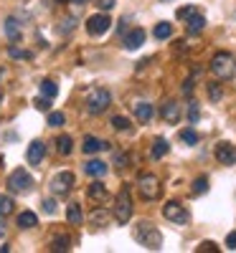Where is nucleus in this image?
Listing matches in <instances>:
<instances>
[{
	"mask_svg": "<svg viewBox=\"0 0 236 253\" xmlns=\"http://www.w3.org/2000/svg\"><path fill=\"white\" fill-rule=\"evenodd\" d=\"M132 236H135V241H137L140 246H145V248H150V251H160V248H163V233H160L153 223H147V220H140V223L135 225Z\"/></svg>",
	"mask_w": 236,
	"mask_h": 253,
	"instance_id": "nucleus-1",
	"label": "nucleus"
},
{
	"mask_svg": "<svg viewBox=\"0 0 236 253\" xmlns=\"http://www.w3.org/2000/svg\"><path fill=\"white\" fill-rule=\"evenodd\" d=\"M211 74L219 81H231L236 76V56L229 51H219L211 58Z\"/></svg>",
	"mask_w": 236,
	"mask_h": 253,
	"instance_id": "nucleus-2",
	"label": "nucleus"
},
{
	"mask_svg": "<svg viewBox=\"0 0 236 253\" xmlns=\"http://www.w3.org/2000/svg\"><path fill=\"white\" fill-rule=\"evenodd\" d=\"M176 15H178V20H183V23H185V28H188L190 36H196V33H201L206 28V18H203L201 8H196V5H183V8H178Z\"/></svg>",
	"mask_w": 236,
	"mask_h": 253,
	"instance_id": "nucleus-3",
	"label": "nucleus"
},
{
	"mask_svg": "<svg viewBox=\"0 0 236 253\" xmlns=\"http://www.w3.org/2000/svg\"><path fill=\"white\" fill-rule=\"evenodd\" d=\"M110 104H112V96H110V91L102 89V86H94V89L87 94V112L94 114V117L110 109Z\"/></svg>",
	"mask_w": 236,
	"mask_h": 253,
	"instance_id": "nucleus-4",
	"label": "nucleus"
},
{
	"mask_svg": "<svg viewBox=\"0 0 236 253\" xmlns=\"http://www.w3.org/2000/svg\"><path fill=\"white\" fill-rule=\"evenodd\" d=\"M8 190L15 193V195H28L33 190V177L28 175V170H23V167L13 170L10 177H8Z\"/></svg>",
	"mask_w": 236,
	"mask_h": 253,
	"instance_id": "nucleus-5",
	"label": "nucleus"
},
{
	"mask_svg": "<svg viewBox=\"0 0 236 253\" xmlns=\"http://www.w3.org/2000/svg\"><path fill=\"white\" fill-rule=\"evenodd\" d=\"M137 190H140L142 200H158V198L163 195V185H160V180H158L155 175H150V172H145V175L137 177Z\"/></svg>",
	"mask_w": 236,
	"mask_h": 253,
	"instance_id": "nucleus-6",
	"label": "nucleus"
},
{
	"mask_svg": "<svg viewBox=\"0 0 236 253\" xmlns=\"http://www.w3.org/2000/svg\"><path fill=\"white\" fill-rule=\"evenodd\" d=\"M115 218H117V223H127L132 218V198H130V187H127V185L119 190V195H117Z\"/></svg>",
	"mask_w": 236,
	"mask_h": 253,
	"instance_id": "nucleus-7",
	"label": "nucleus"
},
{
	"mask_svg": "<svg viewBox=\"0 0 236 253\" xmlns=\"http://www.w3.org/2000/svg\"><path fill=\"white\" fill-rule=\"evenodd\" d=\"M163 215H165L170 223H176V225H185V223L190 220L188 210H185L178 200H168V203L163 205Z\"/></svg>",
	"mask_w": 236,
	"mask_h": 253,
	"instance_id": "nucleus-8",
	"label": "nucleus"
},
{
	"mask_svg": "<svg viewBox=\"0 0 236 253\" xmlns=\"http://www.w3.org/2000/svg\"><path fill=\"white\" fill-rule=\"evenodd\" d=\"M74 172H69V170H63V172H59V175H54V180H51V193L56 195V198H63V195H69L71 193V187H74Z\"/></svg>",
	"mask_w": 236,
	"mask_h": 253,
	"instance_id": "nucleus-9",
	"label": "nucleus"
},
{
	"mask_svg": "<svg viewBox=\"0 0 236 253\" xmlns=\"http://www.w3.org/2000/svg\"><path fill=\"white\" fill-rule=\"evenodd\" d=\"M110 28H112V20H110V15H104V13H97V15H92V18L87 20L89 36H104Z\"/></svg>",
	"mask_w": 236,
	"mask_h": 253,
	"instance_id": "nucleus-10",
	"label": "nucleus"
},
{
	"mask_svg": "<svg viewBox=\"0 0 236 253\" xmlns=\"http://www.w3.org/2000/svg\"><path fill=\"white\" fill-rule=\"evenodd\" d=\"M216 160L221 165H236V144L231 142H219L216 144Z\"/></svg>",
	"mask_w": 236,
	"mask_h": 253,
	"instance_id": "nucleus-11",
	"label": "nucleus"
},
{
	"mask_svg": "<svg viewBox=\"0 0 236 253\" xmlns=\"http://www.w3.org/2000/svg\"><path fill=\"white\" fill-rule=\"evenodd\" d=\"M26 157H28V165L41 167V160L46 157V144L41 142V139H33V142L28 144V152H26Z\"/></svg>",
	"mask_w": 236,
	"mask_h": 253,
	"instance_id": "nucleus-12",
	"label": "nucleus"
},
{
	"mask_svg": "<svg viewBox=\"0 0 236 253\" xmlns=\"http://www.w3.org/2000/svg\"><path fill=\"white\" fill-rule=\"evenodd\" d=\"M160 117H163L168 124H178V122H180V104H178V101H165L163 109H160Z\"/></svg>",
	"mask_w": 236,
	"mask_h": 253,
	"instance_id": "nucleus-13",
	"label": "nucleus"
},
{
	"mask_svg": "<svg viewBox=\"0 0 236 253\" xmlns=\"http://www.w3.org/2000/svg\"><path fill=\"white\" fill-rule=\"evenodd\" d=\"M122 43H124V48H127V51H137V48L145 43V31H142V28H132L130 33L124 36Z\"/></svg>",
	"mask_w": 236,
	"mask_h": 253,
	"instance_id": "nucleus-14",
	"label": "nucleus"
},
{
	"mask_svg": "<svg viewBox=\"0 0 236 253\" xmlns=\"http://www.w3.org/2000/svg\"><path fill=\"white\" fill-rule=\"evenodd\" d=\"M81 150L87 152V155H94V152H102V150H110V142H104V139H99V137H84V142H81Z\"/></svg>",
	"mask_w": 236,
	"mask_h": 253,
	"instance_id": "nucleus-15",
	"label": "nucleus"
},
{
	"mask_svg": "<svg viewBox=\"0 0 236 253\" xmlns=\"http://www.w3.org/2000/svg\"><path fill=\"white\" fill-rule=\"evenodd\" d=\"M132 109H135V117L140 124H147L150 119H153V104H147V101H137L132 104Z\"/></svg>",
	"mask_w": 236,
	"mask_h": 253,
	"instance_id": "nucleus-16",
	"label": "nucleus"
},
{
	"mask_svg": "<svg viewBox=\"0 0 236 253\" xmlns=\"http://www.w3.org/2000/svg\"><path fill=\"white\" fill-rule=\"evenodd\" d=\"M84 172L92 175V177H104V175H107V162H102V160H89L87 165H84Z\"/></svg>",
	"mask_w": 236,
	"mask_h": 253,
	"instance_id": "nucleus-17",
	"label": "nucleus"
},
{
	"mask_svg": "<svg viewBox=\"0 0 236 253\" xmlns=\"http://www.w3.org/2000/svg\"><path fill=\"white\" fill-rule=\"evenodd\" d=\"M168 150H170V144H168V139L158 137V139L153 142V150H150V157H153V160H163V157L168 155Z\"/></svg>",
	"mask_w": 236,
	"mask_h": 253,
	"instance_id": "nucleus-18",
	"label": "nucleus"
},
{
	"mask_svg": "<svg viewBox=\"0 0 236 253\" xmlns=\"http://www.w3.org/2000/svg\"><path fill=\"white\" fill-rule=\"evenodd\" d=\"M66 220H69L71 225H81L84 215H81V205H79V203H71V205L66 208Z\"/></svg>",
	"mask_w": 236,
	"mask_h": 253,
	"instance_id": "nucleus-19",
	"label": "nucleus"
},
{
	"mask_svg": "<svg viewBox=\"0 0 236 253\" xmlns=\"http://www.w3.org/2000/svg\"><path fill=\"white\" fill-rule=\"evenodd\" d=\"M89 198H92L94 203H104V200H107V187H104L102 182H92V185H89Z\"/></svg>",
	"mask_w": 236,
	"mask_h": 253,
	"instance_id": "nucleus-20",
	"label": "nucleus"
},
{
	"mask_svg": "<svg viewBox=\"0 0 236 253\" xmlns=\"http://www.w3.org/2000/svg\"><path fill=\"white\" fill-rule=\"evenodd\" d=\"M56 150H59V155H71V150H74V142H71V137L69 134H61L59 139H56Z\"/></svg>",
	"mask_w": 236,
	"mask_h": 253,
	"instance_id": "nucleus-21",
	"label": "nucleus"
},
{
	"mask_svg": "<svg viewBox=\"0 0 236 253\" xmlns=\"http://www.w3.org/2000/svg\"><path fill=\"white\" fill-rule=\"evenodd\" d=\"M36 223H38V218H36V213H31V210H23V213L18 215V228H36Z\"/></svg>",
	"mask_w": 236,
	"mask_h": 253,
	"instance_id": "nucleus-22",
	"label": "nucleus"
},
{
	"mask_svg": "<svg viewBox=\"0 0 236 253\" xmlns=\"http://www.w3.org/2000/svg\"><path fill=\"white\" fill-rule=\"evenodd\" d=\"M5 36H8L10 41H18V38H20V23H18L15 18H8V20H5Z\"/></svg>",
	"mask_w": 236,
	"mask_h": 253,
	"instance_id": "nucleus-23",
	"label": "nucleus"
},
{
	"mask_svg": "<svg viewBox=\"0 0 236 253\" xmlns=\"http://www.w3.org/2000/svg\"><path fill=\"white\" fill-rule=\"evenodd\" d=\"M51 251H71V238L69 236H56L51 241Z\"/></svg>",
	"mask_w": 236,
	"mask_h": 253,
	"instance_id": "nucleus-24",
	"label": "nucleus"
},
{
	"mask_svg": "<svg viewBox=\"0 0 236 253\" xmlns=\"http://www.w3.org/2000/svg\"><path fill=\"white\" fill-rule=\"evenodd\" d=\"M38 86H41V94H44V96H49V99H54V96L59 94V86H56V84H54L51 79H46V81H41Z\"/></svg>",
	"mask_w": 236,
	"mask_h": 253,
	"instance_id": "nucleus-25",
	"label": "nucleus"
},
{
	"mask_svg": "<svg viewBox=\"0 0 236 253\" xmlns=\"http://www.w3.org/2000/svg\"><path fill=\"white\" fill-rule=\"evenodd\" d=\"M153 33H155V38H158V41H165V38L173 36V26H170V23H158Z\"/></svg>",
	"mask_w": 236,
	"mask_h": 253,
	"instance_id": "nucleus-26",
	"label": "nucleus"
},
{
	"mask_svg": "<svg viewBox=\"0 0 236 253\" xmlns=\"http://www.w3.org/2000/svg\"><path fill=\"white\" fill-rule=\"evenodd\" d=\"M190 193H193V195H203V193H208V177H196V180H193Z\"/></svg>",
	"mask_w": 236,
	"mask_h": 253,
	"instance_id": "nucleus-27",
	"label": "nucleus"
},
{
	"mask_svg": "<svg viewBox=\"0 0 236 253\" xmlns=\"http://www.w3.org/2000/svg\"><path fill=\"white\" fill-rule=\"evenodd\" d=\"M112 126L117 132H130L132 129V124H130V119L127 117H112Z\"/></svg>",
	"mask_w": 236,
	"mask_h": 253,
	"instance_id": "nucleus-28",
	"label": "nucleus"
},
{
	"mask_svg": "<svg viewBox=\"0 0 236 253\" xmlns=\"http://www.w3.org/2000/svg\"><path fill=\"white\" fill-rule=\"evenodd\" d=\"M198 132L196 129H190V126H188V129H180V142H185V144H198Z\"/></svg>",
	"mask_w": 236,
	"mask_h": 253,
	"instance_id": "nucleus-29",
	"label": "nucleus"
},
{
	"mask_svg": "<svg viewBox=\"0 0 236 253\" xmlns=\"http://www.w3.org/2000/svg\"><path fill=\"white\" fill-rule=\"evenodd\" d=\"M89 218H92L94 225H104L107 220H110V213H107V210H102V208H94V213H92Z\"/></svg>",
	"mask_w": 236,
	"mask_h": 253,
	"instance_id": "nucleus-30",
	"label": "nucleus"
},
{
	"mask_svg": "<svg viewBox=\"0 0 236 253\" xmlns=\"http://www.w3.org/2000/svg\"><path fill=\"white\" fill-rule=\"evenodd\" d=\"M13 213V200L8 195H0V218H5Z\"/></svg>",
	"mask_w": 236,
	"mask_h": 253,
	"instance_id": "nucleus-31",
	"label": "nucleus"
},
{
	"mask_svg": "<svg viewBox=\"0 0 236 253\" xmlns=\"http://www.w3.org/2000/svg\"><path fill=\"white\" fill-rule=\"evenodd\" d=\"M198 117H201L198 101H190V104H188V122H190V124H196V122H198Z\"/></svg>",
	"mask_w": 236,
	"mask_h": 253,
	"instance_id": "nucleus-32",
	"label": "nucleus"
},
{
	"mask_svg": "<svg viewBox=\"0 0 236 253\" xmlns=\"http://www.w3.org/2000/svg\"><path fill=\"white\" fill-rule=\"evenodd\" d=\"M46 122H49V126H61L63 122H66V117H63L61 112H49V119Z\"/></svg>",
	"mask_w": 236,
	"mask_h": 253,
	"instance_id": "nucleus-33",
	"label": "nucleus"
},
{
	"mask_svg": "<svg viewBox=\"0 0 236 253\" xmlns=\"http://www.w3.org/2000/svg\"><path fill=\"white\" fill-rule=\"evenodd\" d=\"M8 53H10V58H33V53H31V51L15 48V46H10V48H8Z\"/></svg>",
	"mask_w": 236,
	"mask_h": 253,
	"instance_id": "nucleus-34",
	"label": "nucleus"
},
{
	"mask_svg": "<svg viewBox=\"0 0 236 253\" xmlns=\"http://www.w3.org/2000/svg\"><path fill=\"white\" fill-rule=\"evenodd\" d=\"M221 84H208V96H211V101H219L221 99Z\"/></svg>",
	"mask_w": 236,
	"mask_h": 253,
	"instance_id": "nucleus-35",
	"label": "nucleus"
},
{
	"mask_svg": "<svg viewBox=\"0 0 236 253\" xmlns=\"http://www.w3.org/2000/svg\"><path fill=\"white\" fill-rule=\"evenodd\" d=\"M36 109L38 112H51V99L49 96H38L36 99Z\"/></svg>",
	"mask_w": 236,
	"mask_h": 253,
	"instance_id": "nucleus-36",
	"label": "nucleus"
},
{
	"mask_svg": "<svg viewBox=\"0 0 236 253\" xmlns=\"http://www.w3.org/2000/svg\"><path fill=\"white\" fill-rule=\"evenodd\" d=\"M219 253V248H216V243H211V241H206V243H201V248H198V253Z\"/></svg>",
	"mask_w": 236,
	"mask_h": 253,
	"instance_id": "nucleus-37",
	"label": "nucleus"
},
{
	"mask_svg": "<svg viewBox=\"0 0 236 253\" xmlns=\"http://www.w3.org/2000/svg\"><path fill=\"white\" fill-rule=\"evenodd\" d=\"M44 210H46L49 215H54V213H56V203H54L51 198H49V200H44Z\"/></svg>",
	"mask_w": 236,
	"mask_h": 253,
	"instance_id": "nucleus-38",
	"label": "nucleus"
},
{
	"mask_svg": "<svg viewBox=\"0 0 236 253\" xmlns=\"http://www.w3.org/2000/svg\"><path fill=\"white\" fill-rule=\"evenodd\" d=\"M183 94H185V96H190V94H193V79H188V81L183 84Z\"/></svg>",
	"mask_w": 236,
	"mask_h": 253,
	"instance_id": "nucleus-39",
	"label": "nucleus"
},
{
	"mask_svg": "<svg viewBox=\"0 0 236 253\" xmlns=\"http://www.w3.org/2000/svg\"><path fill=\"white\" fill-rule=\"evenodd\" d=\"M115 160H117V167H127V162H130V157H127V155H117Z\"/></svg>",
	"mask_w": 236,
	"mask_h": 253,
	"instance_id": "nucleus-40",
	"label": "nucleus"
},
{
	"mask_svg": "<svg viewBox=\"0 0 236 253\" xmlns=\"http://www.w3.org/2000/svg\"><path fill=\"white\" fill-rule=\"evenodd\" d=\"M226 246L234 251L236 248V230H234V233H229V238H226Z\"/></svg>",
	"mask_w": 236,
	"mask_h": 253,
	"instance_id": "nucleus-41",
	"label": "nucleus"
},
{
	"mask_svg": "<svg viewBox=\"0 0 236 253\" xmlns=\"http://www.w3.org/2000/svg\"><path fill=\"white\" fill-rule=\"evenodd\" d=\"M99 8H102V10H112V8H115V0H102Z\"/></svg>",
	"mask_w": 236,
	"mask_h": 253,
	"instance_id": "nucleus-42",
	"label": "nucleus"
},
{
	"mask_svg": "<svg viewBox=\"0 0 236 253\" xmlns=\"http://www.w3.org/2000/svg\"><path fill=\"white\" fill-rule=\"evenodd\" d=\"M69 3H74V5H84V3H89V0H69Z\"/></svg>",
	"mask_w": 236,
	"mask_h": 253,
	"instance_id": "nucleus-43",
	"label": "nucleus"
},
{
	"mask_svg": "<svg viewBox=\"0 0 236 253\" xmlns=\"http://www.w3.org/2000/svg\"><path fill=\"white\" fill-rule=\"evenodd\" d=\"M56 3H69V0H56Z\"/></svg>",
	"mask_w": 236,
	"mask_h": 253,
	"instance_id": "nucleus-44",
	"label": "nucleus"
},
{
	"mask_svg": "<svg viewBox=\"0 0 236 253\" xmlns=\"http://www.w3.org/2000/svg\"><path fill=\"white\" fill-rule=\"evenodd\" d=\"M0 101H3V94H0Z\"/></svg>",
	"mask_w": 236,
	"mask_h": 253,
	"instance_id": "nucleus-45",
	"label": "nucleus"
}]
</instances>
